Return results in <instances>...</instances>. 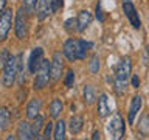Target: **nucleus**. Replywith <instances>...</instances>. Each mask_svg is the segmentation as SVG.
Returning a JSON list of instances; mask_svg holds the SVG:
<instances>
[{"label": "nucleus", "instance_id": "obj_25", "mask_svg": "<svg viewBox=\"0 0 149 140\" xmlns=\"http://www.w3.org/2000/svg\"><path fill=\"white\" fill-rule=\"evenodd\" d=\"M93 47L92 42H87V41H84V39H79V56H78V59H84L87 56V51L90 50Z\"/></svg>", "mask_w": 149, "mask_h": 140}, {"label": "nucleus", "instance_id": "obj_13", "mask_svg": "<svg viewBox=\"0 0 149 140\" xmlns=\"http://www.w3.org/2000/svg\"><path fill=\"white\" fill-rule=\"evenodd\" d=\"M141 106H143V98L140 97V95L132 97V100H130V106H129V112H127V121H129V125H134L135 117H137V114L140 112V109H141Z\"/></svg>", "mask_w": 149, "mask_h": 140}, {"label": "nucleus", "instance_id": "obj_16", "mask_svg": "<svg viewBox=\"0 0 149 140\" xmlns=\"http://www.w3.org/2000/svg\"><path fill=\"white\" fill-rule=\"evenodd\" d=\"M110 115V106H109V98L107 93H101L100 100H98V117L100 118H106Z\"/></svg>", "mask_w": 149, "mask_h": 140}, {"label": "nucleus", "instance_id": "obj_4", "mask_svg": "<svg viewBox=\"0 0 149 140\" xmlns=\"http://www.w3.org/2000/svg\"><path fill=\"white\" fill-rule=\"evenodd\" d=\"M17 78V56H9L6 65L3 67V72H2V84L3 87H13L14 81Z\"/></svg>", "mask_w": 149, "mask_h": 140}, {"label": "nucleus", "instance_id": "obj_20", "mask_svg": "<svg viewBox=\"0 0 149 140\" xmlns=\"http://www.w3.org/2000/svg\"><path fill=\"white\" fill-rule=\"evenodd\" d=\"M53 140H65V121L64 120H58L54 123Z\"/></svg>", "mask_w": 149, "mask_h": 140}, {"label": "nucleus", "instance_id": "obj_22", "mask_svg": "<svg viewBox=\"0 0 149 140\" xmlns=\"http://www.w3.org/2000/svg\"><path fill=\"white\" fill-rule=\"evenodd\" d=\"M82 95H84V101H86V104H93L96 100V95H95V89H93V86H84V92H82Z\"/></svg>", "mask_w": 149, "mask_h": 140}, {"label": "nucleus", "instance_id": "obj_38", "mask_svg": "<svg viewBox=\"0 0 149 140\" xmlns=\"http://www.w3.org/2000/svg\"><path fill=\"white\" fill-rule=\"evenodd\" d=\"M73 140H74V139H73Z\"/></svg>", "mask_w": 149, "mask_h": 140}, {"label": "nucleus", "instance_id": "obj_36", "mask_svg": "<svg viewBox=\"0 0 149 140\" xmlns=\"http://www.w3.org/2000/svg\"><path fill=\"white\" fill-rule=\"evenodd\" d=\"M5 6H6V0H0V14L5 11Z\"/></svg>", "mask_w": 149, "mask_h": 140}, {"label": "nucleus", "instance_id": "obj_7", "mask_svg": "<svg viewBox=\"0 0 149 140\" xmlns=\"http://www.w3.org/2000/svg\"><path fill=\"white\" fill-rule=\"evenodd\" d=\"M11 25H13V9L5 8V11L0 14V41L2 42L8 39Z\"/></svg>", "mask_w": 149, "mask_h": 140}, {"label": "nucleus", "instance_id": "obj_21", "mask_svg": "<svg viewBox=\"0 0 149 140\" xmlns=\"http://www.w3.org/2000/svg\"><path fill=\"white\" fill-rule=\"evenodd\" d=\"M82 125H84V120H82V117H79V115H74L70 118V132L72 134H79L82 131Z\"/></svg>", "mask_w": 149, "mask_h": 140}, {"label": "nucleus", "instance_id": "obj_17", "mask_svg": "<svg viewBox=\"0 0 149 140\" xmlns=\"http://www.w3.org/2000/svg\"><path fill=\"white\" fill-rule=\"evenodd\" d=\"M11 125V112L6 106L0 107V131H6Z\"/></svg>", "mask_w": 149, "mask_h": 140}, {"label": "nucleus", "instance_id": "obj_33", "mask_svg": "<svg viewBox=\"0 0 149 140\" xmlns=\"http://www.w3.org/2000/svg\"><path fill=\"white\" fill-rule=\"evenodd\" d=\"M96 19L98 20H104V14H102V8H101V3L96 5Z\"/></svg>", "mask_w": 149, "mask_h": 140}, {"label": "nucleus", "instance_id": "obj_35", "mask_svg": "<svg viewBox=\"0 0 149 140\" xmlns=\"http://www.w3.org/2000/svg\"><path fill=\"white\" fill-rule=\"evenodd\" d=\"M92 140H101V132H100V131H93Z\"/></svg>", "mask_w": 149, "mask_h": 140}, {"label": "nucleus", "instance_id": "obj_31", "mask_svg": "<svg viewBox=\"0 0 149 140\" xmlns=\"http://www.w3.org/2000/svg\"><path fill=\"white\" fill-rule=\"evenodd\" d=\"M148 121H149V115H144L143 118H141V121H140V131L141 132H149V126H148Z\"/></svg>", "mask_w": 149, "mask_h": 140}, {"label": "nucleus", "instance_id": "obj_8", "mask_svg": "<svg viewBox=\"0 0 149 140\" xmlns=\"http://www.w3.org/2000/svg\"><path fill=\"white\" fill-rule=\"evenodd\" d=\"M42 61H44V50L40 47H36V48L31 50L30 58H28V72L31 75H36L37 69L40 67Z\"/></svg>", "mask_w": 149, "mask_h": 140}, {"label": "nucleus", "instance_id": "obj_15", "mask_svg": "<svg viewBox=\"0 0 149 140\" xmlns=\"http://www.w3.org/2000/svg\"><path fill=\"white\" fill-rule=\"evenodd\" d=\"M51 13H53V9H51V0H39V3H37V9H36L37 20H39V22L45 20Z\"/></svg>", "mask_w": 149, "mask_h": 140}, {"label": "nucleus", "instance_id": "obj_37", "mask_svg": "<svg viewBox=\"0 0 149 140\" xmlns=\"http://www.w3.org/2000/svg\"><path fill=\"white\" fill-rule=\"evenodd\" d=\"M5 140H17V137H16V135H8Z\"/></svg>", "mask_w": 149, "mask_h": 140}, {"label": "nucleus", "instance_id": "obj_29", "mask_svg": "<svg viewBox=\"0 0 149 140\" xmlns=\"http://www.w3.org/2000/svg\"><path fill=\"white\" fill-rule=\"evenodd\" d=\"M73 83H74V72H73V70H68L67 75H65L64 84H65V87H72Z\"/></svg>", "mask_w": 149, "mask_h": 140}, {"label": "nucleus", "instance_id": "obj_12", "mask_svg": "<svg viewBox=\"0 0 149 140\" xmlns=\"http://www.w3.org/2000/svg\"><path fill=\"white\" fill-rule=\"evenodd\" d=\"M92 20H93V16H92L90 11H87V9L79 11L78 17H76V30H78L79 33L86 31L87 28H88V25L92 23Z\"/></svg>", "mask_w": 149, "mask_h": 140}, {"label": "nucleus", "instance_id": "obj_19", "mask_svg": "<svg viewBox=\"0 0 149 140\" xmlns=\"http://www.w3.org/2000/svg\"><path fill=\"white\" fill-rule=\"evenodd\" d=\"M62 111H64L62 101H61L59 98H54V100L51 101V104H50V117L51 118H59V115H61Z\"/></svg>", "mask_w": 149, "mask_h": 140}, {"label": "nucleus", "instance_id": "obj_24", "mask_svg": "<svg viewBox=\"0 0 149 140\" xmlns=\"http://www.w3.org/2000/svg\"><path fill=\"white\" fill-rule=\"evenodd\" d=\"M31 128H33V132H34V137H39L42 128H44V117L42 115H37L31 123Z\"/></svg>", "mask_w": 149, "mask_h": 140}, {"label": "nucleus", "instance_id": "obj_30", "mask_svg": "<svg viewBox=\"0 0 149 140\" xmlns=\"http://www.w3.org/2000/svg\"><path fill=\"white\" fill-rule=\"evenodd\" d=\"M64 28H65L68 33H73L74 28H76V19H68V20H65Z\"/></svg>", "mask_w": 149, "mask_h": 140}, {"label": "nucleus", "instance_id": "obj_32", "mask_svg": "<svg viewBox=\"0 0 149 140\" xmlns=\"http://www.w3.org/2000/svg\"><path fill=\"white\" fill-rule=\"evenodd\" d=\"M62 6H64V0H51V9H53V13H58Z\"/></svg>", "mask_w": 149, "mask_h": 140}, {"label": "nucleus", "instance_id": "obj_11", "mask_svg": "<svg viewBox=\"0 0 149 140\" xmlns=\"http://www.w3.org/2000/svg\"><path fill=\"white\" fill-rule=\"evenodd\" d=\"M17 140H34V132H33L31 123H28L26 120H22L17 126Z\"/></svg>", "mask_w": 149, "mask_h": 140}, {"label": "nucleus", "instance_id": "obj_18", "mask_svg": "<svg viewBox=\"0 0 149 140\" xmlns=\"http://www.w3.org/2000/svg\"><path fill=\"white\" fill-rule=\"evenodd\" d=\"M17 79H19V86H23L25 83V61H23V55H17Z\"/></svg>", "mask_w": 149, "mask_h": 140}, {"label": "nucleus", "instance_id": "obj_10", "mask_svg": "<svg viewBox=\"0 0 149 140\" xmlns=\"http://www.w3.org/2000/svg\"><path fill=\"white\" fill-rule=\"evenodd\" d=\"M64 72V59H62V53L56 51L51 59V81H58L62 76Z\"/></svg>", "mask_w": 149, "mask_h": 140}, {"label": "nucleus", "instance_id": "obj_26", "mask_svg": "<svg viewBox=\"0 0 149 140\" xmlns=\"http://www.w3.org/2000/svg\"><path fill=\"white\" fill-rule=\"evenodd\" d=\"M88 67H90V72L92 73H98L100 72V67H101V62H100V55H93L90 58V62H88Z\"/></svg>", "mask_w": 149, "mask_h": 140}, {"label": "nucleus", "instance_id": "obj_3", "mask_svg": "<svg viewBox=\"0 0 149 140\" xmlns=\"http://www.w3.org/2000/svg\"><path fill=\"white\" fill-rule=\"evenodd\" d=\"M51 79V61L50 59H44L40 64V67L37 69V72L34 75V83L33 87L36 90H42L44 87H47V84Z\"/></svg>", "mask_w": 149, "mask_h": 140}, {"label": "nucleus", "instance_id": "obj_5", "mask_svg": "<svg viewBox=\"0 0 149 140\" xmlns=\"http://www.w3.org/2000/svg\"><path fill=\"white\" fill-rule=\"evenodd\" d=\"M14 31H16L17 39H26L28 37V14L25 9L20 8L16 11V17H14Z\"/></svg>", "mask_w": 149, "mask_h": 140}, {"label": "nucleus", "instance_id": "obj_9", "mask_svg": "<svg viewBox=\"0 0 149 140\" xmlns=\"http://www.w3.org/2000/svg\"><path fill=\"white\" fill-rule=\"evenodd\" d=\"M62 53L68 61H76L79 56V41L67 39L62 45Z\"/></svg>", "mask_w": 149, "mask_h": 140}, {"label": "nucleus", "instance_id": "obj_2", "mask_svg": "<svg viewBox=\"0 0 149 140\" xmlns=\"http://www.w3.org/2000/svg\"><path fill=\"white\" fill-rule=\"evenodd\" d=\"M107 132H109V140H123L126 134V125L120 112H115L112 115L110 121L107 123Z\"/></svg>", "mask_w": 149, "mask_h": 140}, {"label": "nucleus", "instance_id": "obj_23", "mask_svg": "<svg viewBox=\"0 0 149 140\" xmlns=\"http://www.w3.org/2000/svg\"><path fill=\"white\" fill-rule=\"evenodd\" d=\"M37 3H39V0H22V8L25 9V13L28 16H31V14L36 13Z\"/></svg>", "mask_w": 149, "mask_h": 140}, {"label": "nucleus", "instance_id": "obj_14", "mask_svg": "<svg viewBox=\"0 0 149 140\" xmlns=\"http://www.w3.org/2000/svg\"><path fill=\"white\" fill-rule=\"evenodd\" d=\"M42 109V100L40 98H31L30 101H28V104H26V118L28 120H34L37 115H39V112Z\"/></svg>", "mask_w": 149, "mask_h": 140}, {"label": "nucleus", "instance_id": "obj_1", "mask_svg": "<svg viewBox=\"0 0 149 140\" xmlns=\"http://www.w3.org/2000/svg\"><path fill=\"white\" fill-rule=\"evenodd\" d=\"M132 73V59L129 56H123L120 62L116 64L115 69V76H113V87L116 95H124L127 89V79Z\"/></svg>", "mask_w": 149, "mask_h": 140}, {"label": "nucleus", "instance_id": "obj_28", "mask_svg": "<svg viewBox=\"0 0 149 140\" xmlns=\"http://www.w3.org/2000/svg\"><path fill=\"white\" fill-rule=\"evenodd\" d=\"M9 56H11V55H9V50H8V48H3L2 53H0V69H2V70H3L5 65H6Z\"/></svg>", "mask_w": 149, "mask_h": 140}, {"label": "nucleus", "instance_id": "obj_27", "mask_svg": "<svg viewBox=\"0 0 149 140\" xmlns=\"http://www.w3.org/2000/svg\"><path fill=\"white\" fill-rule=\"evenodd\" d=\"M54 132V125L51 123V121H48V123L45 125V128H44V134H42V137H44V140H50L51 137V134Z\"/></svg>", "mask_w": 149, "mask_h": 140}, {"label": "nucleus", "instance_id": "obj_34", "mask_svg": "<svg viewBox=\"0 0 149 140\" xmlns=\"http://www.w3.org/2000/svg\"><path fill=\"white\" fill-rule=\"evenodd\" d=\"M132 86L134 87H138L140 86V78L137 76V75H132Z\"/></svg>", "mask_w": 149, "mask_h": 140}, {"label": "nucleus", "instance_id": "obj_6", "mask_svg": "<svg viewBox=\"0 0 149 140\" xmlns=\"http://www.w3.org/2000/svg\"><path fill=\"white\" fill-rule=\"evenodd\" d=\"M121 6H123V13H124V16L127 17V20H129L130 25H132V28L140 30V28H141V20H140L137 8H135V5L132 3V0H123Z\"/></svg>", "mask_w": 149, "mask_h": 140}]
</instances>
